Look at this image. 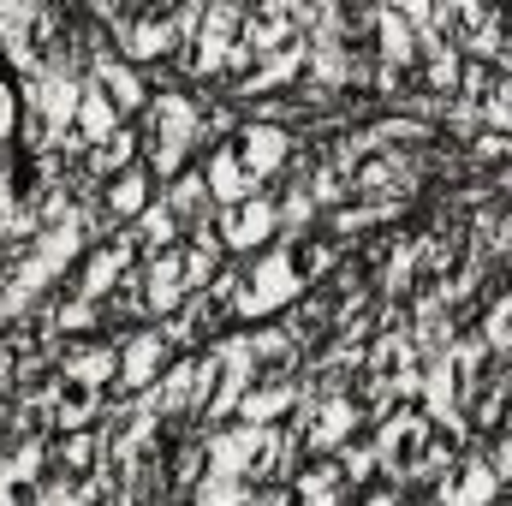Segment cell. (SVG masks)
Segmentation results:
<instances>
[{
	"instance_id": "17",
	"label": "cell",
	"mask_w": 512,
	"mask_h": 506,
	"mask_svg": "<svg viewBox=\"0 0 512 506\" xmlns=\"http://www.w3.org/2000/svg\"><path fill=\"white\" fill-rule=\"evenodd\" d=\"M126 233H131V245H137V256H143V262H149V256H161V251H179V245H185V227L173 221V209H167V203H149V209L131 221Z\"/></svg>"
},
{
	"instance_id": "24",
	"label": "cell",
	"mask_w": 512,
	"mask_h": 506,
	"mask_svg": "<svg viewBox=\"0 0 512 506\" xmlns=\"http://www.w3.org/2000/svg\"><path fill=\"white\" fill-rule=\"evenodd\" d=\"M155 506H161V501H155ZM173 506H179V501H173Z\"/></svg>"
},
{
	"instance_id": "1",
	"label": "cell",
	"mask_w": 512,
	"mask_h": 506,
	"mask_svg": "<svg viewBox=\"0 0 512 506\" xmlns=\"http://www.w3.org/2000/svg\"><path fill=\"white\" fill-rule=\"evenodd\" d=\"M370 441H376V465H382V483L393 489H411V483H435L453 459H459V447L417 411V405H399L393 417H382L376 429H370Z\"/></svg>"
},
{
	"instance_id": "23",
	"label": "cell",
	"mask_w": 512,
	"mask_h": 506,
	"mask_svg": "<svg viewBox=\"0 0 512 506\" xmlns=\"http://www.w3.org/2000/svg\"><path fill=\"white\" fill-rule=\"evenodd\" d=\"M12 381H18V352L0 340V387H12Z\"/></svg>"
},
{
	"instance_id": "20",
	"label": "cell",
	"mask_w": 512,
	"mask_h": 506,
	"mask_svg": "<svg viewBox=\"0 0 512 506\" xmlns=\"http://www.w3.org/2000/svg\"><path fill=\"white\" fill-rule=\"evenodd\" d=\"M120 126H126V120H120V114H114V108H108V102H102V96L84 84V102H78V126H72V131H78V137L96 149V143H108V137H114Z\"/></svg>"
},
{
	"instance_id": "9",
	"label": "cell",
	"mask_w": 512,
	"mask_h": 506,
	"mask_svg": "<svg viewBox=\"0 0 512 506\" xmlns=\"http://www.w3.org/2000/svg\"><path fill=\"white\" fill-rule=\"evenodd\" d=\"M501 477L489 465V453H459L441 477H435V506H495Z\"/></svg>"
},
{
	"instance_id": "19",
	"label": "cell",
	"mask_w": 512,
	"mask_h": 506,
	"mask_svg": "<svg viewBox=\"0 0 512 506\" xmlns=\"http://www.w3.org/2000/svg\"><path fill=\"white\" fill-rule=\"evenodd\" d=\"M334 465H340V477H346L352 495H364V489L382 477V465H376V441H370V435H364V441H346V447L334 453Z\"/></svg>"
},
{
	"instance_id": "22",
	"label": "cell",
	"mask_w": 512,
	"mask_h": 506,
	"mask_svg": "<svg viewBox=\"0 0 512 506\" xmlns=\"http://www.w3.org/2000/svg\"><path fill=\"white\" fill-rule=\"evenodd\" d=\"M489 465H495V477H501V489L512 483V423L495 435V447H489Z\"/></svg>"
},
{
	"instance_id": "6",
	"label": "cell",
	"mask_w": 512,
	"mask_h": 506,
	"mask_svg": "<svg viewBox=\"0 0 512 506\" xmlns=\"http://www.w3.org/2000/svg\"><path fill=\"white\" fill-rule=\"evenodd\" d=\"M215 233H221L227 251H245V256H262L268 245H280V209H274V191H256L251 203L221 209V215H215Z\"/></svg>"
},
{
	"instance_id": "15",
	"label": "cell",
	"mask_w": 512,
	"mask_h": 506,
	"mask_svg": "<svg viewBox=\"0 0 512 506\" xmlns=\"http://www.w3.org/2000/svg\"><path fill=\"white\" fill-rule=\"evenodd\" d=\"M161 203L173 209V221L185 227V233H203V227H215V197H209V185H203V173H179L167 191H161Z\"/></svg>"
},
{
	"instance_id": "10",
	"label": "cell",
	"mask_w": 512,
	"mask_h": 506,
	"mask_svg": "<svg viewBox=\"0 0 512 506\" xmlns=\"http://www.w3.org/2000/svg\"><path fill=\"white\" fill-rule=\"evenodd\" d=\"M197 393H203V352H185V358H173L161 381L143 393L149 405H155V417L167 423V417H191L197 411Z\"/></svg>"
},
{
	"instance_id": "16",
	"label": "cell",
	"mask_w": 512,
	"mask_h": 506,
	"mask_svg": "<svg viewBox=\"0 0 512 506\" xmlns=\"http://www.w3.org/2000/svg\"><path fill=\"white\" fill-rule=\"evenodd\" d=\"M292 411H298V376L292 381H256L251 393L239 399V417H233V423L268 429V423H280V417H292Z\"/></svg>"
},
{
	"instance_id": "18",
	"label": "cell",
	"mask_w": 512,
	"mask_h": 506,
	"mask_svg": "<svg viewBox=\"0 0 512 506\" xmlns=\"http://www.w3.org/2000/svg\"><path fill=\"white\" fill-rule=\"evenodd\" d=\"M256 506H352V495H340V489H316L304 471L292 477V483H274V489H262Z\"/></svg>"
},
{
	"instance_id": "4",
	"label": "cell",
	"mask_w": 512,
	"mask_h": 506,
	"mask_svg": "<svg viewBox=\"0 0 512 506\" xmlns=\"http://www.w3.org/2000/svg\"><path fill=\"white\" fill-rule=\"evenodd\" d=\"M239 30H245V12H239V6H203L191 42H185V54H179L185 78H197V84L227 78V60H233V48H239Z\"/></svg>"
},
{
	"instance_id": "5",
	"label": "cell",
	"mask_w": 512,
	"mask_h": 506,
	"mask_svg": "<svg viewBox=\"0 0 512 506\" xmlns=\"http://www.w3.org/2000/svg\"><path fill=\"white\" fill-rule=\"evenodd\" d=\"M173 364V340H167V328H131L126 340H120V381H114V393L120 399H143L161 370Z\"/></svg>"
},
{
	"instance_id": "7",
	"label": "cell",
	"mask_w": 512,
	"mask_h": 506,
	"mask_svg": "<svg viewBox=\"0 0 512 506\" xmlns=\"http://www.w3.org/2000/svg\"><path fill=\"white\" fill-rule=\"evenodd\" d=\"M233 155L245 161V173H251L256 185H268V179L292 173V161H298V137H292L286 126L251 120V126H239V137H233Z\"/></svg>"
},
{
	"instance_id": "14",
	"label": "cell",
	"mask_w": 512,
	"mask_h": 506,
	"mask_svg": "<svg viewBox=\"0 0 512 506\" xmlns=\"http://www.w3.org/2000/svg\"><path fill=\"white\" fill-rule=\"evenodd\" d=\"M102 417V387L90 381H72L54 370V435H72V429H90Z\"/></svg>"
},
{
	"instance_id": "11",
	"label": "cell",
	"mask_w": 512,
	"mask_h": 506,
	"mask_svg": "<svg viewBox=\"0 0 512 506\" xmlns=\"http://www.w3.org/2000/svg\"><path fill=\"white\" fill-rule=\"evenodd\" d=\"M185 298H191V286H185V256L179 251L149 256V262H143V304H149V316L173 322V316L185 310Z\"/></svg>"
},
{
	"instance_id": "3",
	"label": "cell",
	"mask_w": 512,
	"mask_h": 506,
	"mask_svg": "<svg viewBox=\"0 0 512 506\" xmlns=\"http://www.w3.org/2000/svg\"><path fill=\"white\" fill-rule=\"evenodd\" d=\"M304 292H310V280L298 274V256H292V245H268V251L256 256V268L245 274V292H239V316H245V322L280 316V310H292Z\"/></svg>"
},
{
	"instance_id": "13",
	"label": "cell",
	"mask_w": 512,
	"mask_h": 506,
	"mask_svg": "<svg viewBox=\"0 0 512 506\" xmlns=\"http://www.w3.org/2000/svg\"><path fill=\"white\" fill-rule=\"evenodd\" d=\"M251 364H256V381H292L304 370V346H298L286 328H256L251 334Z\"/></svg>"
},
{
	"instance_id": "21",
	"label": "cell",
	"mask_w": 512,
	"mask_h": 506,
	"mask_svg": "<svg viewBox=\"0 0 512 506\" xmlns=\"http://www.w3.org/2000/svg\"><path fill=\"white\" fill-rule=\"evenodd\" d=\"M185 506H256V489L251 483H239V477H215V471H203V483L185 495Z\"/></svg>"
},
{
	"instance_id": "8",
	"label": "cell",
	"mask_w": 512,
	"mask_h": 506,
	"mask_svg": "<svg viewBox=\"0 0 512 506\" xmlns=\"http://www.w3.org/2000/svg\"><path fill=\"white\" fill-rule=\"evenodd\" d=\"M84 84L126 120V114H137V108H149V84H143V72L137 66H126L120 54H114V42H102L96 54H90V66H84Z\"/></svg>"
},
{
	"instance_id": "12",
	"label": "cell",
	"mask_w": 512,
	"mask_h": 506,
	"mask_svg": "<svg viewBox=\"0 0 512 506\" xmlns=\"http://www.w3.org/2000/svg\"><path fill=\"white\" fill-rule=\"evenodd\" d=\"M203 185H209L215 209H239V203H251L256 191H262L251 173H245V161L233 155V143H215V149H209V161H203Z\"/></svg>"
},
{
	"instance_id": "2",
	"label": "cell",
	"mask_w": 512,
	"mask_h": 506,
	"mask_svg": "<svg viewBox=\"0 0 512 506\" xmlns=\"http://www.w3.org/2000/svg\"><path fill=\"white\" fill-rule=\"evenodd\" d=\"M203 143V120L197 102L179 90H149V131H143V167L149 179H179L191 173V149Z\"/></svg>"
}]
</instances>
